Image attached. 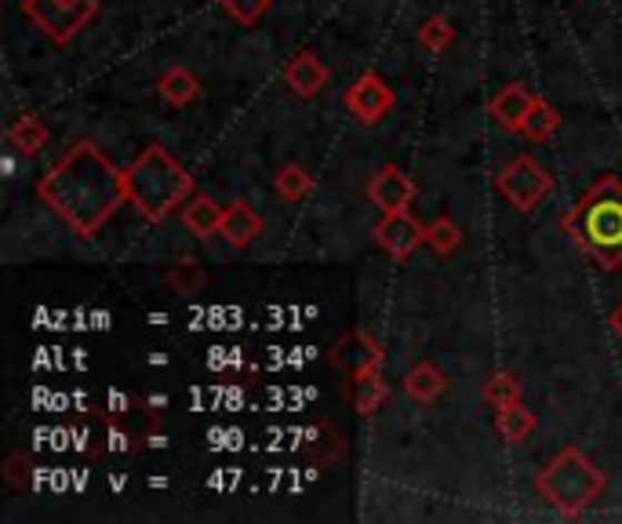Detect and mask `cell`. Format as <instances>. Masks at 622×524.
Listing matches in <instances>:
<instances>
[{"mask_svg": "<svg viewBox=\"0 0 622 524\" xmlns=\"http://www.w3.org/2000/svg\"><path fill=\"white\" fill-rule=\"evenodd\" d=\"M8 142L19 153H41L48 142V128H44V121H37V117H22V121L8 128Z\"/></svg>", "mask_w": 622, "mask_h": 524, "instance_id": "cell-20", "label": "cell"}, {"mask_svg": "<svg viewBox=\"0 0 622 524\" xmlns=\"http://www.w3.org/2000/svg\"><path fill=\"white\" fill-rule=\"evenodd\" d=\"M22 11L59 44H70L99 16V0H26Z\"/></svg>", "mask_w": 622, "mask_h": 524, "instance_id": "cell-5", "label": "cell"}, {"mask_svg": "<svg viewBox=\"0 0 622 524\" xmlns=\"http://www.w3.org/2000/svg\"><path fill=\"white\" fill-rule=\"evenodd\" d=\"M499 193L506 196V201L518 208V212H535L539 201L553 190V179L550 172L542 168L535 157L528 153H518L513 161L502 168L499 179H495Z\"/></svg>", "mask_w": 622, "mask_h": 524, "instance_id": "cell-6", "label": "cell"}, {"mask_svg": "<svg viewBox=\"0 0 622 524\" xmlns=\"http://www.w3.org/2000/svg\"><path fill=\"white\" fill-rule=\"evenodd\" d=\"M558 128H561L558 110H553L546 99H539V95H535L532 110H528V117H524L521 135H524V139H532V142H546V139L558 135Z\"/></svg>", "mask_w": 622, "mask_h": 524, "instance_id": "cell-18", "label": "cell"}, {"mask_svg": "<svg viewBox=\"0 0 622 524\" xmlns=\"http://www.w3.org/2000/svg\"><path fill=\"white\" fill-rule=\"evenodd\" d=\"M8 481L16 484V488H26V484H30V463H26L22 455L8 458Z\"/></svg>", "mask_w": 622, "mask_h": 524, "instance_id": "cell-27", "label": "cell"}, {"mask_svg": "<svg viewBox=\"0 0 622 524\" xmlns=\"http://www.w3.org/2000/svg\"><path fill=\"white\" fill-rule=\"evenodd\" d=\"M444 390H448V375L437 369L433 361H419L415 369L408 372V379H404V393H408V397L422 401V404L437 401Z\"/></svg>", "mask_w": 622, "mask_h": 524, "instance_id": "cell-14", "label": "cell"}, {"mask_svg": "<svg viewBox=\"0 0 622 524\" xmlns=\"http://www.w3.org/2000/svg\"><path fill=\"white\" fill-rule=\"evenodd\" d=\"M328 77H332V70H328V66L317 59L313 51H299V56L284 66V84L295 91L299 99L321 95L324 84H328Z\"/></svg>", "mask_w": 622, "mask_h": 524, "instance_id": "cell-11", "label": "cell"}, {"mask_svg": "<svg viewBox=\"0 0 622 524\" xmlns=\"http://www.w3.org/2000/svg\"><path fill=\"white\" fill-rule=\"evenodd\" d=\"M332 361L350 375L364 372V369H382V346L364 332V328H353L350 335H342L332 346Z\"/></svg>", "mask_w": 622, "mask_h": 524, "instance_id": "cell-10", "label": "cell"}, {"mask_svg": "<svg viewBox=\"0 0 622 524\" xmlns=\"http://www.w3.org/2000/svg\"><path fill=\"white\" fill-rule=\"evenodd\" d=\"M415 196V182L408 179L397 164H387L382 172L368 182V201H372L379 212H404Z\"/></svg>", "mask_w": 622, "mask_h": 524, "instance_id": "cell-9", "label": "cell"}, {"mask_svg": "<svg viewBox=\"0 0 622 524\" xmlns=\"http://www.w3.org/2000/svg\"><path fill=\"white\" fill-rule=\"evenodd\" d=\"M41 201L56 212L77 238H96L110 215L128 201L124 172L91 142L77 147L37 182Z\"/></svg>", "mask_w": 622, "mask_h": 524, "instance_id": "cell-1", "label": "cell"}, {"mask_svg": "<svg viewBox=\"0 0 622 524\" xmlns=\"http://www.w3.org/2000/svg\"><path fill=\"white\" fill-rule=\"evenodd\" d=\"M481 397H484L488 404H492L495 412H502V409H510V404H518V401H521V386L513 383V375H506V372H495V375L484 383Z\"/></svg>", "mask_w": 622, "mask_h": 524, "instance_id": "cell-22", "label": "cell"}, {"mask_svg": "<svg viewBox=\"0 0 622 524\" xmlns=\"http://www.w3.org/2000/svg\"><path fill=\"white\" fill-rule=\"evenodd\" d=\"M222 212H227V208H219L211 196H193V201L182 208V226H187L193 238H215L222 226Z\"/></svg>", "mask_w": 622, "mask_h": 524, "instance_id": "cell-16", "label": "cell"}, {"mask_svg": "<svg viewBox=\"0 0 622 524\" xmlns=\"http://www.w3.org/2000/svg\"><path fill=\"white\" fill-rule=\"evenodd\" d=\"M347 110L361 124H379L393 110V91L379 73H361L357 84L347 91Z\"/></svg>", "mask_w": 622, "mask_h": 524, "instance_id": "cell-7", "label": "cell"}, {"mask_svg": "<svg viewBox=\"0 0 622 524\" xmlns=\"http://www.w3.org/2000/svg\"><path fill=\"white\" fill-rule=\"evenodd\" d=\"M495 426H499V434L506 437L510 444H521L535 434V412H528L524 404H510V409H502L499 419H495Z\"/></svg>", "mask_w": 622, "mask_h": 524, "instance_id": "cell-19", "label": "cell"}, {"mask_svg": "<svg viewBox=\"0 0 622 524\" xmlns=\"http://www.w3.org/2000/svg\"><path fill=\"white\" fill-rule=\"evenodd\" d=\"M375 244L387 248L397 262H404L419 244H427V226L415 215H408V208L404 212H387V219L375 226Z\"/></svg>", "mask_w": 622, "mask_h": 524, "instance_id": "cell-8", "label": "cell"}, {"mask_svg": "<svg viewBox=\"0 0 622 524\" xmlns=\"http://www.w3.org/2000/svg\"><path fill=\"white\" fill-rule=\"evenodd\" d=\"M419 41L422 48H430V51H444L448 44L455 41V33H452V26H448V19H427L422 22V30H419Z\"/></svg>", "mask_w": 622, "mask_h": 524, "instance_id": "cell-25", "label": "cell"}, {"mask_svg": "<svg viewBox=\"0 0 622 524\" xmlns=\"http://www.w3.org/2000/svg\"><path fill=\"white\" fill-rule=\"evenodd\" d=\"M390 397V383L382 379V369H364L353 375V409L361 415L379 412V404Z\"/></svg>", "mask_w": 622, "mask_h": 524, "instance_id": "cell-15", "label": "cell"}, {"mask_svg": "<svg viewBox=\"0 0 622 524\" xmlns=\"http://www.w3.org/2000/svg\"><path fill=\"white\" fill-rule=\"evenodd\" d=\"M564 233L604 270L622 266V179L601 175L582 201L564 215Z\"/></svg>", "mask_w": 622, "mask_h": 524, "instance_id": "cell-2", "label": "cell"}, {"mask_svg": "<svg viewBox=\"0 0 622 524\" xmlns=\"http://www.w3.org/2000/svg\"><path fill=\"white\" fill-rule=\"evenodd\" d=\"M532 102H535V95L532 91H528L524 84H506L499 91V95L492 99V117L495 121L506 128V131H521L524 128V117H528V110H532Z\"/></svg>", "mask_w": 622, "mask_h": 524, "instance_id": "cell-13", "label": "cell"}, {"mask_svg": "<svg viewBox=\"0 0 622 524\" xmlns=\"http://www.w3.org/2000/svg\"><path fill=\"white\" fill-rule=\"evenodd\" d=\"M262 233V219L255 215V208L244 201H233L227 212H222V226L219 238L227 241L230 248H248Z\"/></svg>", "mask_w": 622, "mask_h": 524, "instance_id": "cell-12", "label": "cell"}, {"mask_svg": "<svg viewBox=\"0 0 622 524\" xmlns=\"http://www.w3.org/2000/svg\"><path fill=\"white\" fill-rule=\"evenodd\" d=\"M427 244L433 248L437 255H452L455 248L462 244V230H459V222H455V219H448V215H441L437 222H430V226H427Z\"/></svg>", "mask_w": 622, "mask_h": 524, "instance_id": "cell-23", "label": "cell"}, {"mask_svg": "<svg viewBox=\"0 0 622 524\" xmlns=\"http://www.w3.org/2000/svg\"><path fill=\"white\" fill-rule=\"evenodd\" d=\"M608 321H612V328H615V332L622 335V303H619V306L612 310V318H608Z\"/></svg>", "mask_w": 622, "mask_h": 524, "instance_id": "cell-28", "label": "cell"}, {"mask_svg": "<svg viewBox=\"0 0 622 524\" xmlns=\"http://www.w3.org/2000/svg\"><path fill=\"white\" fill-rule=\"evenodd\" d=\"M313 190V179L302 172L299 164H288L281 168V175H277V193L284 196V201H302Z\"/></svg>", "mask_w": 622, "mask_h": 524, "instance_id": "cell-24", "label": "cell"}, {"mask_svg": "<svg viewBox=\"0 0 622 524\" xmlns=\"http://www.w3.org/2000/svg\"><path fill=\"white\" fill-rule=\"evenodd\" d=\"M535 488L558 514L575 517L604 492V474L575 449V444H568V449L535 477Z\"/></svg>", "mask_w": 622, "mask_h": 524, "instance_id": "cell-4", "label": "cell"}, {"mask_svg": "<svg viewBox=\"0 0 622 524\" xmlns=\"http://www.w3.org/2000/svg\"><path fill=\"white\" fill-rule=\"evenodd\" d=\"M124 187H128V201L139 208V215L146 222H161L190 196L193 179L164 147H146L124 168Z\"/></svg>", "mask_w": 622, "mask_h": 524, "instance_id": "cell-3", "label": "cell"}, {"mask_svg": "<svg viewBox=\"0 0 622 524\" xmlns=\"http://www.w3.org/2000/svg\"><path fill=\"white\" fill-rule=\"evenodd\" d=\"M157 91L171 102V107H190L201 95V81L187 70V66H171V70L157 81Z\"/></svg>", "mask_w": 622, "mask_h": 524, "instance_id": "cell-17", "label": "cell"}, {"mask_svg": "<svg viewBox=\"0 0 622 524\" xmlns=\"http://www.w3.org/2000/svg\"><path fill=\"white\" fill-rule=\"evenodd\" d=\"M168 284L175 288L179 295H197L208 288V273H204L201 262L182 259V262H175V270H168Z\"/></svg>", "mask_w": 622, "mask_h": 524, "instance_id": "cell-21", "label": "cell"}, {"mask_svg": "<svg viewBox=\"0 0 622 524\" xmlns=\"http://www.w3.org/2000/svg\"><path fill=\"white\" fill-rule=\"evenodd\" d=\"M270 4L273 0H222V8H227L241 26H255L270 11Z\"/></svg>", "mask_w": 622, "mask_h": 524, "instance_id": "cell-26", "label": "cell"}]
</instances>
